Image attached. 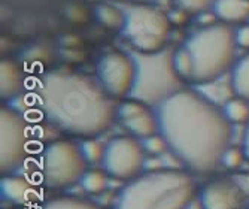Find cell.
Wrapping results in <instances>:
<instances>
[{
    "instance_id": "4",
    "label": "cell",
    "mask_w": 249,
    "mask_h": 209,
    "mask_svg": "<svg viewBox=\"0 0 249 209\" xmlns=\"http://www.w3.org/2000/svg\"><path fill=\"white\" fill-rule=\"evenodd\" d=\"M184 45L193 57V84L213 82L236 63V32L225 22L203 26Z\"/></svg>"
},
{
    "instance_id": "21",
    "label": "cell",
    "mask_w": 249,
    "mask_h": 209,
    "mask_svg": "<svg viewBox=\"0 0 249 209\" xmlns=\"http://www.w3.org/2000/svg\"><path fill=\"white\" fill-rule=\"evenodd\" d=\"M173 63H175V69L179 74V76L184 81H190L193 79V72H194V64H193V57L190 54V51L187 50V46H180L178 48L173 54Z\"/></svg>"
},
{
    "instance_id": "8",
    "label": "cell",
    "mask_w": 249,
    "mask_h": 209,
    "mask_svg": "<svg viewBox=\"0 0 249 209\" xmlns=\"http://www.w3.org/2000/svg\"><path fill=\"white\" fill-rule=\"evenodd\" d=\"M30 148V127L17 109H0V171L11 173L26 161Z\"/></svg>"
},
{
    "instance_id": "2",
    "label": "cell",
    "mask_w": 249,
    "mask_h": 209,
    "mask_svg": "<svg viewBox=\"0 0 249 209\" xmlns=\"http://www.w3.org/2000/svg\"><path fill=\"white\" fill-rule=\"evenodd\" d=\"M42 115L54 127L81 137H94L117 120L118 106L97 78L69 69L43 74L36 87Z\"/></svg>"
},
{
    "instance_id": "12",
    "label": "cell",
    "mask_w": 249,
    "mask_h": 209,
    "mask_svg": "<svg viewBox=\"0 0 249 209\" xmlns=\"http://www.w3.org/2000/svg\"><path fill=\"white\" fill-rule=\"evenodd\" d=\"M151 108L152 106L130 97L128 100L118 105L117 120L134 137L146 139L158 133V120L155 109Z\"/></svg>"
},
{
    "instance_id": "20",
    "label": "cell",
    "mask_w": 249,
    "mask_h": 209,
    "mask_svg": "<svg viewBox=\"0 0 249 209\" xmlns=\"http://www.w3.org/2000/svg\"><path fill=\"white\" fill-rule=\"evenodd\" d=\"M107 173L105 169H87L81 178V185L84 191L89 194H100L107 187Z\"/></svg>"
},
{
    "instance_id": "23",
    "label": "cell",
    "mask_w": 249,
    "mask_h": 209,
    "mask_svg": "<svg viewBox=\"0 0 249 209\" xmlns=\"http://www.w3.org/2000/svg\"><path fill=\"white\" fill-rule=\"evenodd\" d=\"M246 160L245 151L243 148H237V147H229L227 150L224 151L222 157H221V165L225 169H230V171H236L239 169L243 161Z\"/></svg>"
},
{
    "instance_id": "11",
    "label": "cell",
    "mask_w": 249,
    "mask_h": 209,
    "mask_svg": "<svg viewBox=\"0 0 249 209\" xmlns=\"http://www.w3.org/2000/svg\"><path fill=\"white\" fill-rule=\"evenodd\" d=\"M203 209H243L248 197L245 189L230 178H216L198 190Z\"/></svg>"
},
{
    "instance_id": "3",
    "label": "cell",
    "mask_w": 249,
    "mask_h": 209,
    "mask_svg": "<svg viewBox=\"0 0 249 209\" xmlns=\"http://www.w3.org/2000/svg\"><path fill=\"white\" fill-rule=\"evenodd\" d=\"M197 191L188 171H152L127 181L112 209H187Z\"/></svg>"
},
{
    "instance_id": "29",
    "label": "cell",
    "mask_w": 249,
    "mask_h": 209,
    "mask_svg": "<svg viewBox=\"0 0 249 209\" xmlns=\"http://www.w3.org/2000/svg\"><path fill=\"white\" fill-rule=\"evenodd\" d=\"M242 148H243V151H245L246 160H249V121H248V124H246V129H245V133H243Z\"/></svg>"
},
{
    "instance_id": "14",
    "label": "cell",
    "mask_w": 249,
    "mask_h": 209,
    "mask_svg": "<svg viewBox=\"0 0 249 209\" xmlns=\"http://www.w3.org/2000/svg\"><path fill=\"white\" fill-rule=\"evenodd\" d=\"M24 71L19 63L3 58L0 61V96L2 99H14L24 88Z\"/></svg>"
},
{
    "instance_id": "15",
    "label": "cell",
    "mask_w": 249,
    "mask_h": 209,
    "mask_svg": "<svg viewBox=\"0 0 249 209\" xmlns=\"http://www.w3.org/2000/svg\"><path fill=\"white\" fill-rule=\"evenodd\" d=\"M213 14L225 24L245 22L249 19V0H215Z\"/></svg>"
},
{
    "instance_id": "10",
    "label": "cell",
    "mask_w": 249,
    "mask_h": 209,
    "mask_svg": "<svg viewBox=\"0 0 249 209\" xmlns=\"http://www.w3.org/2000/svg\"><path fill=\"white\" fill-rule=\"evenodd\" d=\"M96 78L112 99L130 97L136 81V63L131 53L103 54L96 66Z\"/></svg>"
},
{
    "instance_id": "22",
    "label": "cell",
    "mask_w": 249,
    "mask_h": 209,
    "mask_svg": "<svg viewBox=\"0 0 249 209\" xmlns=\"http://www.w3.org/2000/svg\"><path fill=\"white\" fill-rule=\"evenodd\" d=\"M81 151L87 160L88 165H99L102 163L103 155H105V145H102L99 141H94V139L88 137L87 141H84L82 144H79Z\"/></svg>"
},
{
    "instance_id": "6",
    "label": "cell",
    "mask_w": 249,
    "mask_h": 209,
    "mask_svg": "<svg viewBox=\"0 0 249 209\" xmlns=\"http://www.w3.org/2000/svg\"><path fill=\"white\" fill-rule=\"evenodd\" d=\"M123 9L125 24L121 33L134 51L154 54L166 48L172 21L163 11L149 5H127Z\"/></svg>"
},
{
    "instance_id": "28",
    "label": "cell",
    "mask_w": 249,
    "mask_h": 209,
    "mask_svg": "<svg viewBox=\"0 0 249 209\" xmlns=\"http://www.w3.org/2000/svg\"><path fill=\"white\" fill-rule=\"evenodd\" d=\"M169 18H170V21L173 22V24H184V22L188 19V12L184 11V9H178Z\"/></svg>"
},
{
    "instance_id": "30",
    "label": "cell",
    "mask_w": 249,
    "mask_h": 209,
    "mask_svg": "<svg viewBox=\"0 0 249 209\" xmlns=\"http://www.w3.org/2000/svg\"><path fill=\"white\" fill-rule=\"evenodd\" d=\"M11 209H22V208H11Z\"/></svg>"
},
{
    "instance_id": "19",
    "label": "cell",
    "mask_w": 249,
    "mask_h": 209,
    "mask_svg": "<svg viewBox=\"0 0 249 209\" xmlns=\"http://www.w3.org/2000/svg\"><path fill=\"white\" fill-rule=\"evenodd\" d=\"M39 209H102L91 200L73 197V196H61L54 197L45 202Z\"/></svg>"
},
{
    "instance_id": "9",
    "label": "cell",
    "mask_w": 249,
    "mask_h": 209,
    "mask_svg": "<svg viewBox=\"0 0 249 209\" xmlns=\"http://www.w3.org/2000/svg\"><path fill=\"white\" fill-rule=\"evenodd\" d=\"M143 144L134 136H117L105 145L102 166L105 172L120 181H131L145 168Z\"/></svg>"
},
{
    "instance_id": "27",
    "label": "cell",
    "mask_w": 249,
    "mask_h": 209,
    "mask_svg": "<svg viewBox=\"0 0 249 209\" xmlns=\"http://www.w3.org/2000/svg\"><path fill=\"white\" fill-rule=\"evenodd\" d=\"M236 43L240 48L249 50V24H243L236 30Z\"/></svg>"
},
{
    "instance_id": "7",
    "label": "cell",
    "mask_w": 249,
    "mask_h": 209,
    "mask_svg": "<svg viewBox=\"0 0 249 209\" xmlns=\"http://www.w3.org/2000/svg\"><path fill=\"white\" fill-rule=\"evenodd\" d=\"M87 166L79 144L66 139L51 142L40 154V178L45 187L51 190L67 189L81 182Z\"/></svg>"
},
{
    "instance_id": "25",
    "label": "cell",
    "mask_w": 249,
    "mask_h": 209,
    "mask_svg": "<svg viewBox=\"0 0 249 209\" xmlns=\"http://www.w3.org/2000/svg\"><path fill=\"white\" fill-rule=\"evenodd\" d=\"M142 144H143L145 151L149 152V154H152V155H158V154L164 152L166 150H169L167 142L164 141V137L160 133H155V134L143 139Z\"/></svg>"
},
{
    "instance_id": "24",
    "label": "cell",
    "mask_w": 249,
    "mask_h": 209,
    "mask_svg": "<svg viewBox=\"0 0 249 209\" xmlns=\"http://www.w3.org/2000/svg\"><path fill=\"white\" fill-rule=\"evenodd\" d=\"M180 9L188 14H203L209 8H213L215 0H176Z\"/></svg>"
},
{
    "instance_id": "1",
    "label": "cell",
    "mask_w": 249,
    "mask_h": 209,
    "mask_svg": "<svg viewBox=\"0 0 249 209\" xmlns=\"http://www.w3.org/2000/svg\"><path fill=\"white\" fill-rule=\"evenodd\" d=\"M154 109L158 133L190 172L208 175L221 165L233 137V124L221 106L184 87Z\"/></svg>"
},
{
    "instance_id": "5",
    "label": "cell",
    "mask_w": 249,
    "mask_h": 209,
    "mask_svg": "<svg viewBox=\"0 0 249 209\" xmlns=\"http://www.w3.org/2000/svg\"><path fill=\"white\" fill-rule=\"evenodd\" d=\"M173 54L175 51L167 46L154 54L131 53L136 63V81L130 95L131 99L155 108L173 93L184 88V79L175 69Z\"/></svg>"
},
{
    "instance_id": "26",
    "label": "cell",
    "mask_w": 249,
    "mask_h": 209,
    "mask_svg": "<svg viewBox=\"0 0 249 209\" xmlns=\"http://www.w3.org/2000/svg\"><path fill=\"white\" fill-rule=\"evenodd\" d=\"M8 5L14 8H24V9H36L50 5L53 0H3Z\"/></svg>"
},
{
    "instance_id": "17",
    "label": "cell",
    "mask_w": 249,
    "mask_h": 209,
    "mask_svg": "<svg viewBox=\"0 0 249 209\" xmlns=\"http://www.w3.org/2000/svg\"><path fill=\"white\" fill-rule=\"evenodd\" d=\"M96 18L100 24L109 30H123L125 24V12L123 8H118L110 3H102L96 6Z\"/></svg>"
},
{
    "instance_id": "16",
    "label": "cell",
    "mask_w": 249,
    "mask_h": 209,
    "mask_svg": "<svg viewBox=\"0 0 249 209\" xmlns=\"http://www.w3.org/2000/svg\"><path fill=\"white\" fill-rule=\"evenodd\" d=\"M231 90L249 102V54L237 60L231 69Z\"/></svg>"
},
{
    "instance_id": "18",
    "label": "cell",
    "mask_w": 249,
    "mask_h": 209,
    "mask_svg": "<svg viewBox=\"0 0 249 209\" xmlns=\"http://www.w3.org/2000/svg\"><path fill=\"white\" fill-rule=\"evenodd\" d=\"M224 115L231 124H248L249 121V105L242 97H230L222 105Z\"/></svg>"
},
{
    "instance_id": "13",
    "label": "cell",
    "mask_w": 249,
    "mask_h": 209,
    "mask_svg": "<svg viewBox=\"0 0 249 209\" xmlns=\"http://www.w3.org/2000/svg\"><path fill=\"white\" fill-rule=\"evenodd\" d=\"M0 196L3 200L17 206L32 205L40 197L36 185L30 179L18 175H6L2 178V181H0Z\"/></svg>"
}]
</instances>
